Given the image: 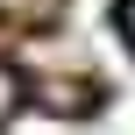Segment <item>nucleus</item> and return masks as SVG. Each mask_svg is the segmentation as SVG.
Returning a JSON list of instances; mask_svg holds the SVG:
<instances>
[{"label":"nucleus","instance_id":"1","mask_svg":"<svg viewBox=\"0 0 135 135\" xmlns=\"http://www.w3.org/2000/svg\"><path fill=\"white\" fill-rule=\"evenodd\" d=\"M121 28H128V43H135V0H121Z\"/></svg>","mask_w":135,"mask_h":135}]
</instances>
